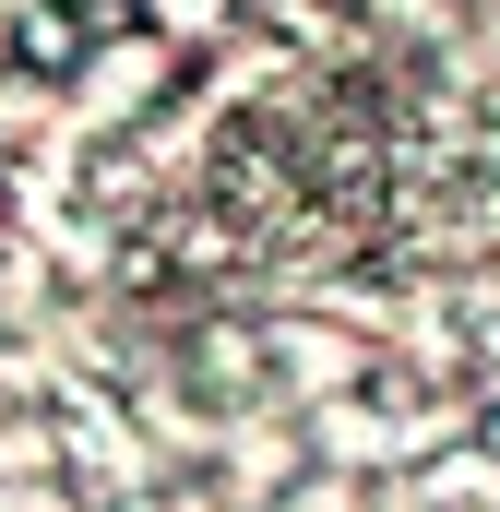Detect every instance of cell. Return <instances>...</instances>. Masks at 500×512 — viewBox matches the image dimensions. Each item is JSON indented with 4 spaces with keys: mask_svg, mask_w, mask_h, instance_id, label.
<instances>
[{
    "mask_svg": "<svg viewBox=\"0 0 500 512\" xmlns=\"http://www.w3.org/2000/svg\"><path fill=\"white\" fill-rule=\"evenodd\" d=\"M120 36V0H12L0 12V60L24 72V84H84L96 72V48Z\"/></svg>",
    "mask_w": 500,
    "mask_h": 512,
    "instance_id": "cell-1",
    "label": "cell"
},
{
    "mask_svg": "<svg viewBox=\"0 0 500 512\" xmlns=\"http://www.w3.org/2000/svg\"><path fill=\"white\" fill-rule=\"evenodd\" d=\"M239 12H250V0H120V24L155 36V48H215Z\"/></svg>",
    "mask_w": 500,
    "mask_h": 512,
    "instance_id": "cell-2",
    "label": "cell"
},
{
    "mask_svg": "<svg viewBox=\"0 0 500 512\" xmlns=\"http://www.w3.org/2000/svg\"><path fill=\"white\" fill-rule=\"evenodd\" d=\"M96 512H215V501H191V489H167V477H143V489H120V501H96Z\"/></svg>",
    "mask_w": 500,
    "mask_h": 512,
    "instance_id": "cell-3",
    "label": "cell"
},
{
    "mask_svg": "<svg viewBox=\"0 0 500 512\" xmlns=\"http://www.w3.org/2000/svg\"><path fill=\"white\" fill-rule=\"evenodd\" d=\"M465 453L489 465V489H500V405H477V429H465Z\"/></svg>",
    "mask_w": 500,
    "mask_h": 512,
    "instance_id": "cell-4",
    "label": "cell"
}]
</instances>
